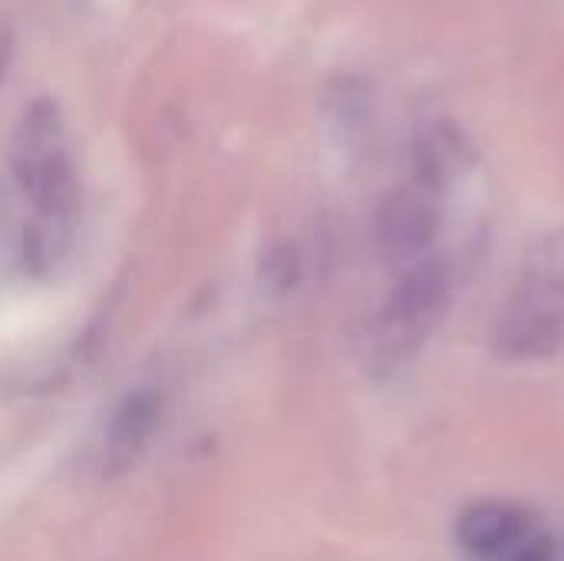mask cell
Returning a JSON list of instances; mask_svg holds the SVG:
<instances>
[{
    "mask_svg": "<svg viewBox=\"0 0 564 561\" xmlns=\"http://www.w3.org/2000/svg\"><path fill=\"white\" fill-rule=\"evenodd\" d=\"M10 165L33 205V225L23 235V261L33 274H46L69 255L79 205V182L63 145V116L53 99H36L23 112Z\"/></svg>",
    "mask_w": 564,
    "mask_h": 561,
    "instance_id": "1",
    "label": "cell"
},
{
    "mask_svg": "<svg viewBox=\"0 0 564 561\" xmlns=\"http://www.w3.org/2000/svg\"><path fill=\"white\" fill-rule=\"evenodd\" d=\"M453 301V271L443 258H423L403 271L370 337L377 374H393L410 364L440 331Z\"/></svg>",
    "mask_w": 564,
    "mask_h": 561,
    "instance_id": "2",
    "label": "cell"
},
{
    "mask_svg": "<svg viewBox=\"0 0 564 561\" xmlns=\"http://www.w3.org/2000/svg\"><path fill=\"white\" fill-rule=\"evenodd\" d=\"M564 347V294L519 281L499 327L496 354L509 364L549 360Z\"/></svg>",
    "mask_w": 564,
    "mask_h": 561,
    "instance_id": "3",
    "label": "cell"
},
{
    "mask_svg": "<svg viewBox=\"0 0 564 561\" xmlns=\"http://www.w3.org/2000/svg\"><path fill=\"white\" fill-rule=\"evenodd\" d=\"M443 208L433 188L423 182L390 192L377 212V238L390 265H416L436 241Z\"/></svg>",
    "mask_w": 564,
    "mask_h": 561,
    "instance_id": "4",
    "label": "cell"
},
{
    "mask_svg": "<svg viewBox=\"0 0 564 561\" xmlns=\"http://www.w3.org/2000/svg\"><path fill=\"white\" fill-rule=\"evenodd\" d=\"M162 423V397L149 387H139L119 400L106 427V473L119 476L149 450Z\"/></svg>",
    "mask_w": 564,
    "mask_h": 561,
    "instance_id": "5",
    "label": "cell"
},
{
    "mask_svg": "<svg viewBox=\"0 0 564 561\" xmlns=\"http://www.w3.org/2000/svg\"><path fill=\"white\" fill-rule=\"evenodd\" d=\"M529 532H532V516L522 506L499 503V499L473 503L456 522L459 546L476 559H502L509 549L529 539Z\"/></svg>",
    "mask_w": 564,
    "mask_h": 561,
    "instance_id": "6",
    "label": "cell"
},
{
    "mask_svg": "<svg viewBox=\"0 0 564 561\" xmlns=\"http://www.w3.org/2000/svg\"><path fill=\"white\" fill-rule=\"evenodd\" d=\"M459 162H463V139L453 126L433 122L420 132V139H416V172H420L416 182L440 192L456 175Z\"/></svg>",
    "mask_w": 564,
    "mask_h": 561,
    "instance_id": "7",
    "label": "cell"
},
{
    "mask_svg": "<svg viewBox=\"0 0 564 561\" xmlns=\"http://www.w3.org/2000/svg\"><path fill=\"white\" fill-rule=\"evenodd\" d=\"M522 281L564 294V228L539 238L522 265Z\"/></svg>",
    "mask_w": 564,
    "mask_h": 561,
    "instance_id": "8",
    "label": "cell"
},
{
    "mask_svg": "<svg viewBox=\"0 0 564 561\" xmlns=\"http://www.w3.org/2000/svg\"><path fill=\"white\" fill-rule=\"evenodd\" d=\"M294 281H297V255H294V248H274L261 265V284L274 298H281V294H288L294 288Z\"/></svg>",
    "mask_w": 564,
    "mask_h": 561,
    "instance_id": "9",
    "label": "cell"
},
{
    "mask_svg": "<svg viewBox=\"0 0 564 561\" xmlns=\"http://www.w3.org/2000/svg\"><path fill=\"white\" fill-rule=\"evenodd\" d=\"M558 552H555V542L549 536H529L522 539L516 549H509L502 561H555Z\"/></svg>",
    "mask_w": 564,
    "mask_h": 561,
    "instance_id": "10",
    "label": "cell"
}]
</instances>
